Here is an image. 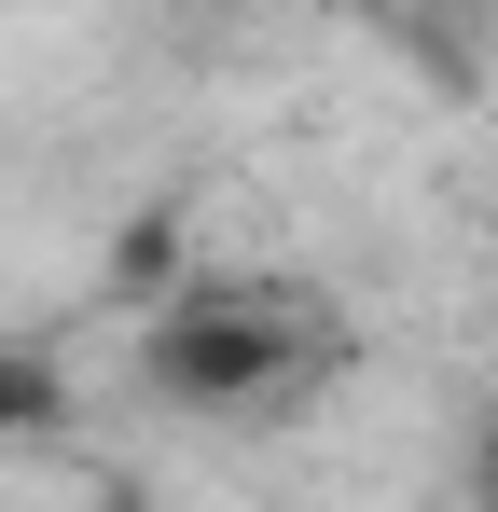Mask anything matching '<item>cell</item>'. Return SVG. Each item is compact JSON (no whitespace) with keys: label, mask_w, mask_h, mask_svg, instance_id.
Segmentation results:
<instances>
[{"label":"cell","mask_w":498,"mask_h":512,"mask_svg":"<svg viewBox=\"0 0 498 512\" xmlns=\"http://www.w3.org/2000/svg\"><path fill=\"white\" fill-rule=\"evenodd\" d=\"M139 374H153L180 416H263L291 374H305V319L277 291H222V277H180L139 333Z\"/></svg>","instance_id":"obj_1"},{"label":"cell","mask_w":498,"mask_h":512,"mask_svg":"<svg viewBox=\"0 0 498 512\" xmlns=\"http://www.w3.org/2000/svg\"><path fill=\"white\" fill-rule=\"evenodd\" d=\"M180 277H194V236H180V208H139V222L111 236V291H125V305H166Z\"/></svg>","instance_id":"obj_2"},{"label":"cell","mask_w":498,"mask_h":512,"mask_svg":"<svg viewBox=\"0 0 498 512\" xmlns=\"http://www.w3.org/2000/svg\"><path fill=\"white\" fill-rule=\"evenodd\" d=\"M56 416H70V374L42 346H0V443H42Z\"/></svg>","instance_id":"obj_3"},{"label":"cell","mask_w":498,"mask_h":512,"mask_svg":"<svg viewBox=\"0 0 498 512\" xmlns=\"http://www.w3.org/2000/svg\"><path fill=\"white\" fill-rule=\"evenodd\" d=\"M485 512H498V499H485Z\"/></svg>","instance_id":"obj_4"}]
</instances>
